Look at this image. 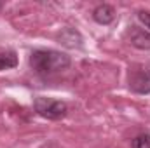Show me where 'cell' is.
<instances>
[{"instance_id": "cell-1", "label": "cell", "mask_w": 150, "mask_h": 148, "mask_svg": "<svg viewBox=\"0 0 150 148\" xmlns=\"http://www.w3.org/2000/svg\"><path fill=\"white\" fill-rule=\"evenodd\" d=\"M32 68L40 75H51L63 72L70 66V56L61 51L52 49H37L30 56Z\"/></svg>"}, {"instance_id": "cell-2", "label": "cell", "mask_w": 150, "mask_h": 148, "mask_svg": "<svg viewBox=\"0 0 150 148\" xmlns=\"http://www.w3.org/2000/svg\"><path fill=\"white\" fill-rule=\"evenodd\" d=\"M33 106L40 117L49 118V120H59L68 113L67 103H63L59 99H52V98H44V96L35 98Z\"/></svg>"}, {"instance_id": "cell-3", "label": "cell", "mask_w": 150, "mask_h": 148, "mask_svg": "<svg viewBox=\"0 0 150 148\" xmlns=\"http://www.w3.org/2000/svg\"><path fill=\"white\" fill-rule=\"evenodd\" d=\"M129 87L134 92L149 94L150 92V70H140L129 77Z\"/></svg>"}, {"instance_id": "cell-4", "label": "cell", "mask_w": 150, "mask_h": 148, "mask_svg": "<svg viewBox=\"0 0 150 148\" xmlns=\"http://www.w3.org/2000/svg\"><path fill=\"white\" fill-rule=\"evenodd\" d=\"M129 42L131 45H134L136 49H143L149 51L150 49V32L140 26H129Z\"/></svg>"}, {"instance_id": "cell-5", "label": "cell", "mask_w": 150, "mask_h": 148, "mask_svg": "<svg viewBox=\"0 0 150 148\" xmlns=\"http://www.w3.org/2000/svg\"><path fill=\"white\" fill-rule=\"evenodd\" d=\"M93 18H94V21L100 23V25H110L113 19H115V11H113L112 5L103 4V5H98V7L94 9Z\"/></svg>"}, {"instance_id": "cell-6", "label": "cell", "mask_w": 150, "mask_h": 148, "mask_svg": "<svg viewBox=\"0 0 150 148\" xmlns=\"http://www.w3.org/2000/svg\"><path fill=\"white\" fill-rule=\"evenodd\" d=\"M18 66V56L12 49L0 51V70H9Z\"/></svg>"}, {"instance_id": "cell-7", "label": "cell", "mask_w": 150, "mask_h": 148, "mask_svg": "<svg viewBox=\"0 0 150 148\" xmlns=\"http://www.w3.org/2000/svg\"><path fill=\"white\" fill-rule=\"evenodd\" d=\"M133 148H150V134H142L133 141Z\"/></svg>"}, {"instance_id": "cell-8", "label": "cell", "mask_w": 150, "mask_h": 148, "mask_svg": "<svg viewBox=\"0 0 150 148\" xmlns=\"http://www.w3.org/2000/svg\"><path fill=\"white\" fill-rule=\"evenodd\" d=\"M138 19L145 25V28H149V32H150V12H145V11L138 12Z\"/></svg>"}, {"instance_id": "cell-9", "label": "cell", "mask_w": 150, "mask_h": 148, "mask_svg": "<svg viewBox=\"0 0 150 148\" xmlns=\"http://www.w3.org/2000/svg\"><path fill=\"white\" fill-rule=\"evenodd\" d=\"M0 7H2V4H0Z\"/></svg>"}]
</instances>
